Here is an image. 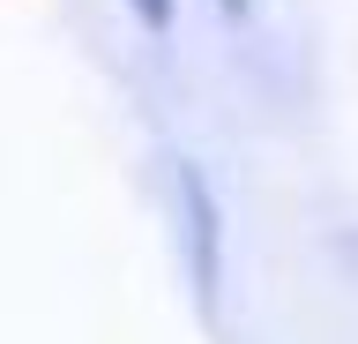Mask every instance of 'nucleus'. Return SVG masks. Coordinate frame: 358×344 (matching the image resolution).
<instances>
[{
	"label": "nucleus",
	"instance_id": "obj_1",
	"mask_svg": "<svg viewBox=\"0 0 358 344\" xmlns=\"http://www.w3.org/2000/svg\"><path fill=\"white\" fill-rule=\"evenodd\" d=\"M172 187H179V217H187V270H194V292L209 307L217 299V277H224V217H217V195H209V180H201L194 165H179Z\"/></svg>",
	"mask_w": 358,
	"mask_h": 344
},
{
	"label": "nucleus",
	"instance_id": "obj_2",
	"mask_svg": "<svg viewBox=\"0 0 358 344\" xmlns=\"http://www.w3.org/2000/svg\"><path fill=\"white\" fill-rule=\"evenodd\" d=\"M134 15H142V30H172V8L179 0H127Z\"/></svg>",
	"mask_w": 358,
	"mask_h": 344
}]
</instances>
